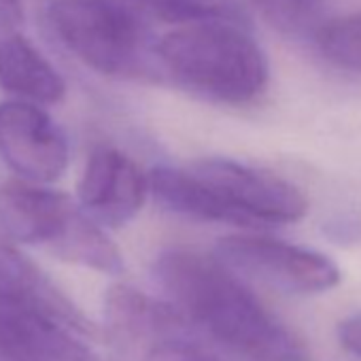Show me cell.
<instances>
[{"mask_svg": "<svg viewBox=\"0 0 361 361\" xmlns=\"http://www.w3.org/2000/svg\"><path fill=\"white\" fill-rule=\"evenodd\" d=\"M153 272L172 306L230 353L247 361H304L300 340L219 259L170 249Z\"/></svg>", "mask_w": 361, "mask_h": 361, "instance_id": "6da1fadb", "label": "cell"}, {"mask_svg": "<svg viewBox=\"0 0 361 361\" xmlns=\"http://www.w3.org/2000/svg\"><path fill=\"white\" fill-rule=\"evenodd\" d=\"M161 73L228 104L255 100L268 85L264 49L238 24H198L168 32L157 41Z\"/></svg>", "mask_w": 361, "mask_h": 361, "instance_id": "7a4b0ae2", "label": "cell"}, {"mask_svg": "<svg viewBox=\"0 0 361 361\" xmlns=\"http://www.w3.org/2000/svg\"><path fill=\"white\" fill-rule=\"evenodd\" d=\"M0 232L13 243L41 247L62 262L104 274L123 272V257L100 224L66 194L24 178L0 185Z\"/></svg>", "mask_w": 361, "mask_h": 361, "instance_id": "3957f363", "label": "cell"}, {"mask_svg": "<svg viewBox=\"0 0 361 361\" xmlns=\"http://www.w3.org/2000/svg\"><path fill=\"white\" fill-rule=\"evenodd\" d=\"M47 18L62 45L100 75L147 79L161 73L157 43L115 0H54Z\"/></svg>", "mask_w": 361, "mask_h": 361, "instance_id": "277c9868", "label": "cell"}, {"mask_svg": "<svg viewBox=\"0 0 361 361\" xmlns=\"http://www.w3.org/2000/svg\"><path fill=\"white\" fill-rule=\"evenodd\" d=\"M188 170L230 209L243 228L293 224L308 211L304 194L272 172L226 157H204Z\"/></svg>", "mask_w": 361, "mask_h": 361, "instance_id": "5b68a950", "label": "cell"}, {"mask_svg": "<svg viewBox=\"0 0 361 361\" xmlns=\"http://www.w3.org/2000/svg\"><path fill=\"white\" fill-rule=\"evenodd\" d=\"M217 259L236 274L287 293H321L340 281L327 255L266 236H226L217 243Z\"/></svg>", "mask_w": 361, "mask_h": 361, "instance_id": "8992f818", "label": "cell"}, {"mask_svg": "<svg viewBox=\"0 0 361 361\" xmlns=\"http://www.w3.org/2000/svg\"><path fill=\"white\" fill-rule=\"evenodd\" d=\"M0 155L28 183H54L68 166V142L58 123L26 100L0 104Z\"/></svg>", "mask_w": 361, "mask_h": 361, "instance_id": "52a82bcc", "label": "cell"}, {"mask_svg": "<svg viewBox=\"0 0 361 361\" xmlns=\"http://www.w3.org/2000/svg\"><path fill=\"white\" fill-rule=\"evenodd\" d=\"M149 178L138 164L113 147H98L87 157L79 180L81 209L96 221L119 228L145 204Z\"/></svg>", "mask_w": 361, "mask_h": 361, "instance_id": "ba28073f", "label": "cell"}, {"mask_svg": "<svg viewBox=\"0 0 361 361\" xmlns=\"http://www.w3.org/2000/svg\"><path fill=\"white\" fill-rule=\"evenodd\" d=\"M79 334L39 306L0 295V357L7 361H100Z\"/></svg>", "mask_w": 361, "mask_h": 361, "instance_id": "9c48e42d", "label": "cell"}, {"mask_svg": "<svg viewBox=\"0 0 361 361\" xmlns=\"http://www.w3.org/2000/svg\"><path fill=\"white\" fill-rule=\"evenodd\" d=\"M188 323L172 304L157 302L130 285H113L106 291L104 336L126 361H134L155 340Z\"/></svg>", "mask_w": 361, "mask_h": 361, "instance_id": "30bf717a", "label": "cell"}, {"mask_svg": "<svg viewBox=\"0 0 361 361\" xmlns=\"http://www.w3.org/2000/svg\"><path fill=\"white\" fill-rule=\"evenodd\" d=\"M0 87L32 104H56L66 85L56 66L16 26L0 24Z\"/></svg>", "mask_w": 361, "mask_h": 361, "instance_id": "8fae6325", "label": "cell"}, {"mask_svg": "<svg viewBox=\"0 0 361 361\" xmlns=\"http://www.w3.org/2000/svg\"><path fill=\"white\" fill-rule=\"evenodd\" d=\"M0 295L26 300L79 336H96L92 321L0 232Z\"/></svg>", "mask_w": 361, "mask_h": 361, "instance_id": "7c38bea8", "label": "cell"}, {"mask_svg": "<svg viewBox=\"0 0 361 361\" xmlns=\"http://www.w3.org/2000/svg\"><path fill=\"white\" fill-rule=\"evenodd\" d=\"M259 18L283 37L317 39L323 28L325 0H251Z\"/></svg>", "mask_w": 361, "mask_h": 361, "instance_id": "4fadbf2b", "label": "cell"}, {"mask_svg": "<svg viewBox=\"0 0 361 361\" xmlns=\"http://www.w3.org/2000/svg\"><path fill=\"white\" fill-rule=\"evenodd\" d=\"M145 5L166 24H243L238 0H145Z\"/></svg>", "mask_w": 361, "mask_h": 361, "instance_id": "5bb4252c", "label": "cell"}, {"mask_svg": "<svg viewBox=\"0 0 361 361\" xmlns=\"http://www.w3.org/2000/svg\"><path fill=\"white\" fill-rule=\"evenodd\" d=\"M314 43L329 64L350 73H361V13L325 22Z\"/></svg>", "mask_w": 361, "mask_h": 361, "instance_id": "9a60e30c", "label": "cell"}, {"mask_svg": "<svg viewBox=\"0 0 361 361\" xmlns=\"http://www.w3.org/2000/svg\"><path fill=\"white\" fill-rule=\"evenodd\" d=\"M134 361H219L190 329V323L155 340Z\"/></svg>", "mask_w": 361, "mask_h": 361, "instance_id": "2e32d148", "label": "cell"}, {"mask_svg": "<svg viewBox=\"0 0 361 361\" xmlns=\"http://www.w3.org/2000/svg\"><path fill=\"white\" fill-rule=\"evenodd\" d=\"M338 338L348 353L361 357V312L344 319L338 325Z\"/></svg>", "mask_w": 361, "mask_h": 361, "instance_id": "e0dca14e", "label": "cell"}, {"mask_svg": "<svg viewBox=\"0 0 361 361\" xmlns=\"http://www.w3.org/2000/svg\"><path fill=\"white\" fill-rule=\"evenodd\" d=\"M24 22V3L22 0H0V24L20 28Z\"/></svg>", "mask_w": 361, "mask_h": 361, "instance_id": "ac0fdd59", "label": "cell"}]
</instances>
